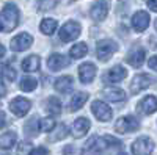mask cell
<instances>
[{
	"label": "cell",
	"instance_id": "cell-11",
	"mask_svg": "<svg viewBox=\"0 0 157 155\" xmlns=\"http://www.w3.org/2000/svg\"><path fill=\"white\" fill-rule=\"evenodd\" d=\"M149 14L146 11H137L132 16V27L135 31H145L149 25Z\"/></svg>",
	"mask_w": 157,
	"mask_h": 155
},
{
	"label": "cell",
	"instance_id": "cell-32",
	"mask_svg": "<svg viewBox=\"0 0 157 155\" xmlns=\"http://www.w3.org/2000/svg\"><path fill=\"white\" fill-rule=\"evenodd\" d=\"M33 150V146L29 143V141H24V143H21L17 146V153L19 155H30Z\"/></svg>",
	"mask_w": 157,
	"mask_h": 155
},
{
	"label": "cell",
	"instance_id": "cell-25",
	"mask_svg": "<svg viewBox=\"0 0 157 155\" xmlns=\"http://www.w3.org/2000/svg\"><path fill=\"white\" fill-rule=\"evenodd\" d=\"M46 110L52 114V116H57L61 113V102L58 97H49L47 103H46Z\"/></svg>",
	"mask_w": 157,
	"mask_h": 155
},
{
	"label": "cell",
	"instance_id": "cell-36",
	"mask_svg": "<svg viewBox=\"0 0 157 155\" xmlns=\"http://www.w3.org/2000/svg\"><path fill=\"white\" fill-rule=\"evenodd\" d=\"M148 66H149L152 71H155V72H157V55H154V57H151V58H149Z\"/></svg>",
	"mask_w": 157,
	"mask_h": 155
},
{
	"label": "cell",
	"instance_id": "cell-5",
	"mask_svg": "<svg viewBox=\"0 0 157 155\" xmlns=\"http://www.w3.org/2000/svg\"><path fill=\"white\" fill-rule=\"evenodd\" d=\"M154 150V141L148 136H140L132 144V153L134 155H151Z\"/></svg>",
	"mask_w": 157,
	"mask_h": 155
},
{
	"label": "cell",
	"instance_id": "cell-18",
	"mask_svg": "<svg viewBox=\"0 0 157 155\" xmlns=\"http://www.w3.org/2000/svg\"><path fill=\"white\" fill-rule=\"evenodd\" d=\"M145 57H146V52L143 50V49H137L134 52H130V54L127 55L126 61L130 64L132 68H140L143 61H145Z\"/></svg>",
	"mask_w": 157,
	"mask_h": 155
},
{
	"label": "cell",
	"instance_id": "cell-3",
	"mask_svg": "<svg viewBox=\"0 0 157 155\" xmlns=\"http://www.w3.org/2000/svg\"><path fill=\"white\" fill-rule=\"evenodd\" d=\"M116 42L112 41V39H102L98 42L96 46V57L101 60V61H107L112 58V55L116 52Z\"/></svg>",
	"mask_w": 157,
	"mask_h": 155
},
{
	"label": "cell",
	"instance_id": "cell-24",
	"mask_svg": "<svg viewBox=\"0 0 157 155\" xmlns=\"http://www.w3.org/2000/svg\"><path fill=\"white\" fill-rule=\"evenodd\" d=\"M57 27H58V24H57L55 19H44V20H41L39 30H41V33L50 36V35H54V33H55Z\"/></svg>",
	"mask_w": 157,
	"mask_h": 155
},
{
	"label": "cell",
	"instance_id": "cell-19",
	"mask_svg": "<svg viewBox=\"0 0 157 155\" xmlns=\"http://www.w3.org/2000/svg\"><path fill=\"white\" fill-rule=\"evenodd\" d=\"M102 94L110 102H123L126 99V93L120 88H105L102 91Z\"/></svg>",
	"mask_w": 157,
	"mask_h": 155
},
{
	"label": "cell",
	"instance_id": "cell-31",
	"mask_svg": "<svg viewBox=\"0 0 157 155\" xmlns=\"http://www.w3.org/2000/svg\"><path fill=\"white\" fill-rule=\"evenodd\" d=\"M36 6L39 11H50L57 6V0H36Z\"/></svg>",
	"mask_w": 157,
	"mask_h": 155
},
{
	"label": "cell",
	"instance_id": "cell-29",
	"mask_svg": "<svg viewBox=\"0 0 157 155\" xmlns=\"http://www.w3.org/2000/svg\"><path fill=\"white\" fill-rule=\"evenodd\" d=\"M68 133H69V128L64 124H58L57 128H55V132H54V135L50 136V141H60L63 138H66Z\"/></svg>",
	"mask_w": 157,
	"mask_h": 155
},
{
	"label": "cell",
	"instance_id": "cell-37",
	"mask_svg": "<svg viewBox=\"0 0 157 155\" xmlns=\"http://www.w3.org/2000/svg\"><path fill=\"white\" fill-rule=\"evenodd\" d=\"M63 155H75V147L74 146H66L63 149Z\"/></svg>",
	"mask_w": 157,
	"mask_h": 155
},
{
	"label": "cell",
	"instance_id": "cell-30",
	"mask_svg": "<svg viewBox=\"0 0 157 155\" xmlns=\"http://www.w3.org/2000/svg\"><path fill=\"white\" fill-rule=\"evenodd\" d=\"M0 74H2V77L5 80H8V82H14L16 80V69L11 66V64H5V66L0 69Z\"/></svg>",
	"mask_w": 157,
	"mask_h": 155
},
{
	"label": "cell",
	"instance_id": "cell-26",
	"mask_svg": "<svg viewBox=\"0 0 157 155\" xmlns=\"http://www.w3.org/2000/svg\"><path fill=\"white\" fill-rule=\"evenodd\" d=\"M86 54H88V47H86V44H83V42H78V44L72 46L71 50H69V57H71V58H75V60L83 58Z\"/></svg>",
	"mask_w": 157,
	"mask_h": 155
},
{
	"label": "cell",
	"instance_id": "cell-15",
	"mask_svg": "<svg viewBox=\"0 0 157 155\" xmlns=\"http://www.w3.org/2000/svg\"><path fill=\"white\" fill-rule=\"evenodd\" d=\"M90 127H91V124H90V121H88L86 118H78V119H75L74 124H72V136H74V138H82V136H85V135L88 133V130H90Z\"/></svg>",
	"mask_w": 157,
	"mask_h": 155
},
{
	"label": "cell",
	"instance_id": "cell-16",
	"mask_svg": "<svg viewBox=\"0 0 157 155\" xmlns=\"http://www.w3.org/2000/svg\"><path fill=\"white\" fill-rule=\"evenodd\" d=\"M68 58L64 57V55H61V54H54V55H50V58L47 60V66H49V69L50 71H55V72H58V71H61V69H64L68 66Z\"/></svg>",
	"mask_w": 157,
	"mask_h": 155
},
{
	"label": "cell",
	"instance_id": "cell-38",
	"mask_svg": "<svg viewBox=\"0 0 157 155\" xmlns=\"http://www.w3.org/2000/svg\"><path fill=\"white\" fill-rule=\"evenodd\" d=\"M146 3H148V6H149L151 11H155L157 13V0H146Z\"/></svg>",
	"mask_w": 157,
	"mask_h": 155
},
{
	"label": "cell",
	"instance_id": "cell-23",
	"mask_svg": "<svg viewBox=\"0 0 157 155\" xmlns=\"http://www.w3.org/2000/svg\"><path fill=\"white\" fill-rule=\"evenodd\" d=\"M16 139H17V135L14 132H6L3 135H0V149H3V150L11 149L16 144Z\"/></svg>",
	"mask_w": 157,
	"mask_h": 155
},
{
	"label": "cell",
	"instance_id": "cell-22",
	"mask_svg": "<svg viewBox=\"0 0 157 155\" xmlns=\"http://www.w3.org/2000/svg\"><path fill=\"white\" fill-rule=\"evenodd\" d=\"M71 88H72V77H69V75H63L55 82V89L58 93L66 94L71 91Z\"/></svg>",
	"mask_w": 157,
	"mask_h": 155
},
{
	"label": "cell",
	"instance_id": "cell-39",
	"mask_svg": "<svg viewBox=\"0 0 157 155\" xmlns=\"http://www.w3.org/2000/svg\"><path fill=\"white\" fill-rule=\"evenodd\" d=\"M6 125V114L3 111H0V128H3Z\"/></svg>",
	"mask_w": 157,
	"mask_h": 155
},
{
	"label": "cell",
	"instance_id": "cell-12",
	"mask_svg": "<svg viewBox=\"0 0 157 155\" xmlns=\"http://www.w3.org/2000/svg\"><path fill=\"white\" fill-rule=\"evenodd\" d=\"M149 85H151V77L146 74H138L134 77L132 83H130V91H132V94H138L140 91L146 89Z\"/></svg>",
	"mask_w": 157,
	"mask_h": 155
},
{
	"label": "cell",
	"instance_id": "cell-17",
	"mask_svg": "<svg viewBox=\"0 0 157 155\" xmlns=\"http://www.w3.org/2000/svg\"><path fill=\"white\" fill-rule=\"evenodd\" d=\"M127 77V71L123 68V66H113L110 71H107L105 72V80L107 82H110V83H118V82H121V80H124Z\"/></svg>",
	"mask_w": 157,
	"mask_h": 155
},
{
	"label": "cell",
	"instance_id": "cell-34",
	"mask_svg": "<svg viewBox=\"0 0 157 155\" xmlns=\"http://www.w3.org/2000/svg\"><path fill=\"white\" fill-rule=\"evenodd\" d=\"M104 141H105V144H107V146H113V147H120V146H123V144H121V141H118V139L113 138V136H104Z\"/></svg>",
	"mask_w": 157,
	"mask_h": 155
},
{
	"label": "cell",
	"instance_id": "cell-2",
	"mask_svg": "<svg viewBox=\"0 0 157 155\" xmlns=\"http://www.w3.org/2000/svg\"><path fill=\"white\" fill-rule=\"evenodd\" d=\"M82 28H80V24L75 22V20H69L63 25V27L60 28L58 31V36L60 39L63 42H69L72 39H75V38H78V35H80Z\"/></svg>",
	"mask_w": 157,
	"mask_h": 155
},
{
	"label": "cell",
	"instance_id": "cell-27",
	"mask_svg": "<svg viewBox=\"0 0 157 155\" xmlns=\"http://www.w3.org/2000/svg\"><path fill=\"white\" fill-rule=\"evenodd\" d=\"M36 86H38V82H36V79H33V77H24V79L21 80V83H19V88L25 93L35 91Z\"/></svg>",
	"mask_w": 157,
	"mask_h": 155
},
{
	"label": "cell",
	"instance_id": "cell-8",
	"mask_svg": "<svg viewBox=\"0 0 157 155\" xmlns=\"http://www.w3.org/2000/svg\"><path fill=\"white\" fill-rule=\"evenodd\" d=\"M105 141H104V138H99V136H91L86 144L83 146L82 149V155H99L101 150L105 147Z\"/></svg>",
	"mask_w": 157,
	"mask_h": 155
},
{
	"label": "cell",
	"instance_id": "cell-4",
	"mask_svg": "<svg viewBox=\"0 0 157 155\" xmlns=\"http://www.w3.org/2000/svg\"><path fill=\"white\" fill-rule=\"evenodd\" d=\"M140 128V122L134 118V116H123L116 121L115 124V130L118 133H130Z\"/></svg>",
	"mask_w": 157,
	"mask_h": 155
},
{
	"label": "cell",
	"instance_id": "cell-10",
	"mask_svg": "<svg viewBox=\"0 0 157 155\" xmlns=\"http://www.w3.org/2000/svg\"><path fill=\"white\" fill-rule=\"evenodd\" d=\"M90 14L94 20H104L109 14V3L105 2V0H98V2L91 6Z\"/></svg>",
	"mask_w": 157,
	"mask_h": 155
},
{
	"label": "cell",
	"instance_id": "cell-28",
	"mask_svg": "<svg viewBox=\"0 0 157 155\" xmlns=\"http://www.w3.org/2000/svg\"><path fill=\"white\" fill-rule=\"evenodd\" d=\"M55 127H57V124H55L54 118H43L41 121L38 122V128L41 132H52Z\"/></svg>",
	"mask_w": 157,
	"mask_h": 155
},
{
	"label": "cell",
	"instance_id": "cell-13",
	"mask_svg": "<svg viewBox=\"0 0 157 155\" xmlns=\"http://www.w3.org/2000/svg\"><path fill=\"white\" fill-rule=\"evenodd\" d=\"M78 75H80V82L82 83H91L96 75V66L93 63H83L78 68Z\"/></svg>",
	"mask_w": 157,
	"mask_h": 155
},
{
	"label": "cell",
	"instance_id": "cell-9",
	"mask_svg": "<svg viewBox=\"0 0 157 155\" xmlns=\"http://www.w3.org/2000/svg\"><path fill=\"white\" fill-rule=\"evenodd\" d=\"M32 44H33V38L29 33H21V35L14 36L11 39L10 47H11L13 52H24V50H27Z\"/></svg>",
	"mask_w": 157,
	"mask_h": 155
},
{
	"label": "cell",
	"instance_id": "cell-42",
	"mask_svg": "<svg viewBox=\"0 0 157 155\" xmlns=\"http://www.w3.org/2000/svg\"><path fill=\"white\" fill-rule=\"evenodd\" d=\"M121 155H126V153H121Z\"/></svg>",
	"mask_w": 157,
	"mask_h": 155
},
{
	"label": "cell",
	"instance_id": "cell-35",
	"mask_svg": "<svg viewBox=\"0 0 157 155\" xmlns=\"http://www.w3.org/2000/svg\"><path fill=\"white\" fill-rule=\"evenodd\" d=\"M30 155H49V150L46 147H38V149H33Z\"/></svg>",
	"mask_w": 157,
	"mask_h": 155
},
{
	"label": "cell",
	"instance_id": "cell-41",
	"mask_svg": "<svg viewBox=\"0 0 157 155\" xmlns=\"http://www.w3.org/2000/svg\"><path fill=\"white\" fill-rule=\"evenodd\" d=\"M155 30H157V20H155Z\"/></svg>",
	"mask_w": 157,
	"mask_h": 155
},
{
	"label": "cell",
	"instance_id": "cell-40",
	"mask_svg": "<svg viewBox=\"0 0 157 155\" xmlns=\"http://www.w3.org/2000/svg\"><path fill=\"white\" fill-rule=\"evenodd\" d=\"M5 52H6V50H5V47H3L2 44H0V58H3V57H5Z\"/></svg>",
	"mask_w": 157,
	"mask_h": 155
},
{
	"label": "cell",
	"instance_id": "cell-20",
	"mask_svg": "<svg viewBox=\"0 0 157 155\" xmlns=\"http://www.w3.org/2000/svg\"><path fill=\"white\" fill-rule=\"evenodd\" d=\"M88 100V94L86 93H77L72 96L71 102H69V105H68V110L69 111H77V110H80L83 105H85V102Z\"/></svg>",
	"mask_w": 157,
	"mask_h": 155
},
{
	"label": "cell",
	"instance_id": "cell-6",
	"mask_svg": "<svg viewBox=\"0 0 157 155\" xmlns=\"http://www.w3.org/2000/svg\"><path fill=\"white\" fill-rule=\"evenodd\" d=\"M91 111L101 122H107L112 119V108L102 100H94L91 103Z\"/></svg>",
	"mask_w": 157,
	"mask_h": 155
},
{
	"label": "cell",
	"instance_id": "cell-21",
	"mask_svg": "<svg viewBox=\"0 0 157 155\" xmlns=\"http://www.w3.org/2000/svg\"><path fill=\"white\" fill-rule=\"evenodd\" d=\"M39 66H41V60L38 55H30L22 61V69L25 72H36Z\"/></svg>",
	"mask_w": 157,
	"mask_h": 155
},
{
	"label": "cell",
	"instance_id": "cell-7",
	"mask_svg": "<svg viewBox=\"0 0 157 155\" xmlns=\"http://www.w3.org/2000/svg\"><path fill=\"white\" fill-rule=\"evenodd\" d=\"M32 108V102L29 99L25 97H16L13 99L10 102V110L11 113H14L16 116H19V118H22V116H25Z\"/></svg>",
	"mask_w": 157,
	"mask_h": 155
},
{
	"label": "cell",
	"instance_id": "cell-14",
	"mask_svg": "<svg viewBox=\"0 0 157 155\" xmlns=\"http://www.w3.org/2000/svg\"><path fill=\"white\" fill-rule=\"evenodd\" d=\"M137 110L141 114H152L157 111V99L154 96H146L145 99H141V102H138Z\"/></svg>",
	"mask_w": 157,
	"mask_h": 155
},
{
	"label": "cell",
	"instance_id": "cell-1",
	"mask_svg": "<svg viewBox=\"0 0 157 155\" xmlns=\"http://www.w3.org/2000/svg\"><path fill=\"white\" fill-rule=\"evenodd\" d=\"M19 24V9L14 3H6L0 13V31H13Z\"/></svg>",
	"mask_w": 157,
	"mask_h": 155
},
{
	"label": "cell",
	"instance_id": "cell-33",
	"mask_svg": "<svg viewBox=\"0 0 157 155\" xmlns=\"http://www.w3.org/2000/svg\"><path fill=\"white\" fill-rule=\"evenodd\" d=\"M39 128H36V119H30L27 122V125H25V133H27L29 136H35L38 133Z\"/></svg>",
	"mask_w": 157,
	"mask_h": 155
}]
</instances>
